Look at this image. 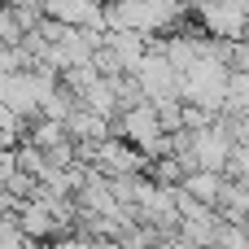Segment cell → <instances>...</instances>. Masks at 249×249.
Masks as SVG:
<instances>
[{
  "instance_id": "6da1fadb",
  "label": "cell",
  "mask_w": 249,
  "mask_h": 249,
  "mask_svg": "<svg viewBox=\"0 0 249 249\" xmlns=\"http://www.w3.org/2000/svg\"><path fill=\"white\" fill-rule=\"evenodd\" d=\"M149 162H153V158H149L140 144H131L127 136H114V131H109V136L96 144V162H92V166L105 171V175H144Z\"/></svg>"
},
{
  "instance_id": "7a4b0ae2",
  "label": "cell",
  "mask_w": 249,
  "mask_h": 249,
  "mask_svg": "<svg viewBox=\"0 0 249 249\" xmlns=\"http://www.w3.org/2000/svg\"><path fill=\"white\" fill-rule=\"evenodd\" d=\"M66 131L74 136V140H105L109 131H114V118H105V114H96L92 105H74L70 114H66Z\"/></svg>"
}]
</instances>
